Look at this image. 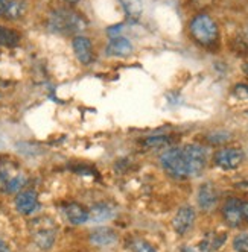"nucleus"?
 Wrapping results in <instances>:
<instances>
[{"label": "nucleus", "instance_id": "0eeeda50", "mask_svg": "<svg viewBox=\"0 0 248 252\" xmlns=\"http://www.w3.org/2000/svg\"><path fill=\"white\" fill-rule=\"evenodd\" d=\"M193 220H195L193 208L192 207H183L178 210V213L175 214V218L172 220V226L177 232L180 234V236H183V234H186L192 228Z\"/></svg>", "mask_w": 248, "mask_h": 252}, {"label": "nucleus", "instance_id": "9b49d317", "mask_svg": "<svg viewBox=\"0 0 248 252\" xmlns=\"http://www.w3.org/2000/svg\"><path fill=\"white\" fill-rule=\"evenodd\" d=\"M227 240L225 234H218V232H209L204 236V239L200 242V252H215L218 251Z\"/></svg>", "mask_w": 248, "mask_h": 252}, {"label": "nucleus", "instance_id": "2f4dec72", "mask_svg": "<svg viewBox=\"0 0 248 252\" xmlns=\"http://www.w3.org/2000/svg\"><path fill=\"white\" fill-rule=\"evenodd\" d=\"M245 37H247V41H248V26H247V29H245Z\"/></svg>", "mask_w": 248, "mask_h": 252}, {"label": "nucleus", "instance_id": "7c9ffc66", "mask_svg": "<svg viewBox=\"0 0 248 252\" xmlns=\"http://www.w3.org/2000/svg\"><path fill=\"white\" fill-rule=\"evenodd\" d=\"M183 252H193V251H192L190 248H184V249H183Z\"/></svg>", "mask_w": 248, "mask_h": 252}, {"label": "nucleus", "instance_id": "a878e982", "mask_svg": "<svg viewBox=\"0 0 248 252\" xmlns=\"http://www.w3.org/2000/svg\"><path fill=\"white\" fill-rule=\"evenodd\" d=\"M241 211H242V218L248 222V202H241Z\"/></svg>", "mask_w": 248, "mask_h": 252}, {"label": "nucleus", "instance_id": "423d86ee", "mask_svg": "<svg viewBox=\"0 0 248 252\" xmlns=\"http://www.w3.org/2000/svg\"><path fill=\"white\" fill-rule=\"evenodd\" d=\"M244 161V152L238 148H224L215 154V163L224 170H233Z\"/></svg>", "mask_w": 248, "mask_h": 252}, {"label": "nucleus", "instance_id": "ddd939ff", "mask_svg": "<svg viewBox=\"0 0 248 252\" xmlns=\"http://www.w3.org/2000/svg\"><path fill=\"white\" fill-rule=\"evenodd\" d=\"M218 201V193L210 184L201 186L198 191V204L203 210H212Z\"/></svg>", "mask_w": 248, "mask_h": 252}, {"label": "nucleus", "instance_id": "f3484780", "mask_svg": "<svg viewBox=\"0 0 248 252\" xmlns=\"http://www.w3.org/2000/svg\"><path fill=\"white\" fill-rule=\"evenodd\" d=\"M25 11H26V5L22 2V0H11V2H8L5 6L3 15L9 20H15V19L23 17Z\"/></svg>", "mask_w": 248, "mask_h": 252}, {"label": "nucleus", "instance_id": "2eb2a0df", "mask_svg": "<svg viewBox=\"0 0 248 252\" xmlns=\"http://www.w3.org/2000/svg\"><path fill=\"white\" fill-rule=\"evenodd\" d=\"M117 239L116 232L111 228H98L90 234V242L98 246H107L114 243Z\"/></svg>", "mask_w": 248, "mask_h": 252}, {"label": "nucleus", "instance_id": "5701e85b", "mask_svg": "<svg viewBox=\"0 0 248 252\" xmlns=\"http://www.w3.org/2000/svg\"><path fill=\"white\" fill-rule=\"evenodd\" d=\"M233 94L238 99H248V85L247 84H239L233 88Z\"/></svg>", "mask_w": 248, "mask_h": 252}, {"label": "nucleus", "instance_id": "6e6552de", "mask_svg": "<svg viewBox=\"0 0 248 252\" xmlns=\"http://www.w3.org/2000/svg\"><path fill=\"white\" fill-rule=\"evenodd\" d=\"M15 207L22 214H31L38 208V196L34 190H25L15 197Z\"/></svg>", "mask_w": 248, "mask_h": 252}, {"label": "nucleus", "instance_id": "b1692460", "mask_svg": "<svg viewBox=\"0 0 248 252\" xmlns=\"http://www.w3.org/2000/svg\"><path fill=\"white\" fill-rule=\"evenodd\" d=\"M228 134H225V132H216V134H212V135H209V141L210 143H224V141H227L228 140Z\"/></svg>", "mask_w": 248, "mask_h": 252}, {"label": "nucleus", "instance_id": "20e7f679", "mask_svg": "<svg viewBox=\"0 0 248 252\" xmlns=\"http://www.w3.org/2000/svg\"><path fill=\"white\" fill-rule=\"evenodd\" d=\"M160 163L166 173H169L174 178H184L187 176V166H186V159L183 149L178 148H171L165 151L160 155Z\"/></svg>", "mask_w": 248, "mask_h": 252}, {"label": "nucleus", "instance_id": "7ed1b4c3", "mask_svg": "<svg viewBox=\"0 0 248 252\" xmlns=\"http://www.w3.org/2000/svg\"><path fill=\"white\" fill-rule=\"evenodd\" d=\"M31 223V232L35 245L41 249H49L54 245L57 236V226L54 225V220H50L49 218H40Z\"/></svg>", "mask_w": 248, "mask_h": 252}, {"label": "nucleus", "instance_id": "412c9836", "mask_svg": "<svg viewBox=\"0 0 248 252\" xmlns=\"http://www.w3.org/2000/svg\"><path fill=\"white\" fill-rule=\"evenodd\" d=\"M233 248L238 252H248V232H242V234H239V236L235 237Z\"/></svg>", "mask_w": 248, "mask_h": 252}, {"label": "nucleus", "instance_id": "1a4fd4ad", "mask_svg": "<svg viewBox=\"0 0 248 252\" xmlns=\"http://www.w3.org/2000/svg\"><path fill=\"white\" fill-rule=\"evenodd\" d=\"M73 50H75V55L79 60V63L90 64V61L93 58V47H92V41L87 37H82V35L75 37L73 38Z\"/></svg>", "mask_w": 248, "mask_h": 252}, {"label": "nucleus", "instance_id": "f03ea898", "mask_svg": "<svg viewBox=\"0 0 248 252\" xmlns=\"http://www.w3.org/2000/svg\"><path fill=\"white\" fill-rule=\"evenodd\" d=\"M49 28L54 32L61 33H73L78 31H82L85 28L84 19L70 9H58L50 15L49 19Z\"/></svg>", "mask_w": 248, "mask_h": 252}, {"label": "nucleus", "instance_id": "f8f14e48", "mask_svg": "<svg viewBox=\"0 0 248 252\" xmlns=\"http://www.w3.org/2000/svg\"><path fill=\"white\" fill-rule=\"evenodd\" d=\"M107 52H108V55H113V57H127L133 52V44L127 38L116 37V38H111V41L108 43Z\"/></svg>", "mask_w": 248, "mask_h": 252}, {"label": "nucleus", "instance_id": "a211bd4d", "mask_svg": "<svg viewBox=\"0 0 248 252\" xmlns=\"http://www.w3.org/2000/svg\"><path fill=\"white\" fill-rule=\"evenodd\" d=\"M125 14L133 20H137L142 15V11H143V5H142V0H119Z\"/></svg>", "mask_w": 248, "mask_h": 252}, {"label": "nucleus", "instance_id": "cd10ccee", "mask_svg": "<svg viewBox=\"0 0 248 252\" xmlns=\"http://www.w3.org/2000/svg\"><path fill=\"white\" fill-rule=\"evenodd\" d=\"M5 6H6V2H5V0H0V15H3Z\"/></svg>", "mask_w": 248, "mask_h": 252}, {"label": "nucleus", "instance_id": "9d476101", "mask_svg": "<svg viewBox=\"0 0 248 252\" xmlns=\"http://www.w3.org/2000/svg\"><path fill=\"white\" fill-rule=\"evenodd\" d=\"M222 214H224V219L227 220V223L230 226H239L242 223V211H241V202L235 197L228 199L222 208Z\"/></svg>", "mask_w": 248, "mask_h": 252}, {"label": "nucleus", "instance_id": "393cba45", "mask_svg": "<svg viewBox=\"0 0 248 252\" xmlns=\"http://www.w3.org/2000/svg\"><path fill=\"white\" fill-rule=\"evenodd\" d=\"M122 29H123V26H122V25H116V26H111V28L107 31V33L110 35L111 38H116V37H120Z\"/></svg>", "mask_w": 248, "mask_h": 252}, {"label": "nucleus", "instance_id": "4be33fe9", "mask_svg": "<svg viewBox=\"0 0 248 252\" xmlns=\"http://www.w3.org/2000/svg\"><path fill=\"white\" fill-rule=\"evenodd\" d=\"M133 251L134 252H157L149 243L145 240H134L133 242Z\"/></svg>", "mask_w": 248, "mask_h": 252}, {"label": "nucleus", "instance_id": "f257e3e1", "mask_svg": "<svg viewBox=\"0 0 248 252\" xmlns=\"http://www.w3.org/2000/svg\"><path fill=\"white\" fill-rule=\"evenodd\" d=\"M189 29L193 40L203 46L215 44L219 35L215 20L207 14H200L197 17H193V20L189 25Z\"/></svg>", "mask_w": 248, "mask_h": 252}, {"label": "nucleus", "instance_id": "dca6fc26", "mask_svg": "<svg viewBox=\"0 0 248 252\" xmlns=\"http://www.w3.org/2000/svg\"><path fill=\"white\" fill-rule=\"evenodd\" d=\"M113 214H114V211L110 205L98 204L88 211V219L95 220V222H105V220H110L113 218Z\"/></svg>", "mask_w": 248, "mask_h": 252}, {"label": "nucleus", "instance_id": "bb28decb", "mask_svg": "<svg viewBox=\"0 0 248 252\" xmlns=\"http://www.w3.org/2000/svg\"><path fill=\"white\" fill-rule=\"evenodd\" d=\"M0 252H11V251L8 249V246H6L2 240H0Z\"/></svg>", "mask_w": 248, "mask_h": 252}, {"label": "nucleus", "instance_id": "aec40b11", "mask_svg": "<svg viewBox=\"0 0 248 252\" xmlns=\"http://www.w3.org/2000/svg\"><path fill=\"white\" fill-rule=\"evenodd\" d=\"M171 138L169 137H165V135H160V137H148L143 140V146L145 148H149V149H157V148H163L166 145H169Z\"/></svg>", "mask_w": 248, "mask_h": 252}, {"label": "nucleus", "instance_id": "c85d7f7f", "mask_svg": "<svg viewBox=\"0 0 248 252\" xmlns=\"http://www.w3.org/2000/svg\"><path fill=\"white\" fill-rule=\"evenodd\" d=\"M242 70H244V73L248 76V63H245V64L242 65Z\"/></svg>", "mask_w": 248, "mask_h": 252}, {"label": "nucleus", "instance_id": "6ab92c4d", "mask_svg": "<svg viewBox=\"0 0 248 252\" xmlns=\"http://www.w3.org/2000/svg\"><path fill=\"white\" fill-rule=\"evenodd\" d=\"M19 43V33L0 26V46H15Z\"/></svg>", "mask_w": 248, "mask_h": 252}, {"label": "nucleus", "instance_id": "39448f33", "mask_svg": "<svg viewBox=\"0 0 248 252\" xmlns=\"http://www.w3.org/2000/svg\"><path fill=\"white\" fill-rule=\"evenodd\" d=\"M183 154L187 166V176H200L207 161L206 149L200 145H187L183 148Z\"/></svg>", "mask_w": 248, "mask_h": 252}, {"label": "nucleus", "instance_id": "4468645a", "mask_svg": "<svg viewBox=\"0 0 248 252\" xmlns=\"http://www.w3.org/2000/svg\"><path fill=\"white\" fill-rule=\"evenodd\" d=\"M64 213L69 222H72L73 225H81L88 220V211L79 204H69L64 208Z\"/></svg>", "mask_w": 248, "mask_h": 252}, {"label": "nucleus", "instance_id": "c756f323", "mask_svg": "<svg viewBox=\"0 0 248 252\" xmlns=\"http://www.w3.org/2000/svg\"><path fill=\"white\" fill-rule=\"evenodd\" d=\"M66 2H67V3H76L78 0H66Z\"/></svg>", "mask_w": 248, "mask_h": 252}]
</instances>
